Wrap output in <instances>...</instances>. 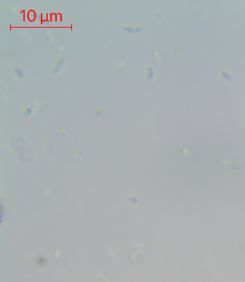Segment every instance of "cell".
<instances>
[{
	"label": "cell",
	"mask_w": 245,
	"mask_h": 282,
	"mask_svg": "<svg viewBox=\"0 0 245 282\" xmlns=\"http://www.w3.org/2000/svg\"><path fill=\"white\" fill-rule=\"evenodd\" d=\"M63 63H64V59H63V58H59L58 60V61L56 62V63H55L54 68H53V73L55 74H58L60 71V69L62 68Z\"/></svg>",
	"instance_id": "obj_1"
},
{
	"label": "cell",
	"mask_w": 245,
	"mask_h": 282,
	"mask_svg": "<svg viewBox=\"0 0 245 282\" xmlns=\"http://www.w3.org/2000/svg\"><path fill=\"white\" fill-rule=\"evenodd\" d=\"M14 71H15V74L17 75V76L19 77V78H25V73L21 70V69H19V68H17V67H15V69H14Z\"/></svg>",
	"instance_id": "obj_2"
},
{
	"label": "cell",
	"mask_w": 245,
	"mask_h": 282,
	"mask_svg": "<svg viewBox=\"0 0 245 282\" xmlns=\"http://www.w3.org/2000/svg\"><path fill=\"white\" fill-rule=\"evenodd\" d=\"M123 30L126 33H128L129 34H134L135 33V28L133 27H128V26H125L123 27Z\"/></svg>",
	"instance_id": "obj_3"
},
{
	"label": "cell",
	"mask_w": 245,
	"mask_h": 282,
	"mask_svg": "<svg viewBox=\"0 0 245 282\" xmlns=\"http://www.w3.org/2000/svg\"><path fill=\"white\" fill-rule=\"evenodd\" d=\"M23 113L25 116H30L33 114V110L29 107H24L23 108Z\"/></svg>",
	"instance_id": "obj_4"
},
{
	"label": "cell",
	"mask_w": 245,
	"mask_h": 282,
	"mask_svg": "<svg viewBox=\"0 0 245 282\" xmlns=\"http://www.w3.org/2000/svg\"><path fill=\"white\" fill-rule=\"evenodd\" d=\"M104 113H105V111H104V110L102 109V108H99V109H96V114L98 117H102V116H104Z\"/></svg>",
	"instance_id": "obj_5"
},
{
	"label": "cell",
	"mask_w": 245,
	"mask_h": 282,
	"mask_svg": "<svg viewBox=\"0 0 245 282\" xmlns=\"http://www.w3.org/2000/svg\"><path fill=\"white\" fill-rule=\"evenodd\" d=\"M152 74H153V73H152V69H151V68H149V69H148V77H149L150 79H151L152 78Z\"/></svg>",
	"instance_id": "obj_6"
},
{
	"label": "cell",
	"mask_w": 245,
	"mask_h": 282,
	"mask_svg": "<svg viewBox=\"0 0 245 282\" xmlns=\"http://www.w3.org/2000/svg\"><path fill=\"white\" fill-rule=\"evenodd\" d=\"M60 132H61V135L63 136H65L66 135V129L64 128H62L60 129Z\"/></svg>",
	"instance_id": "obj_7"
},
{
	"label": "cell",
	"mask_w": 245,
	"mask_h": 282,
	"mask_svg": "<svg viewBox=\"0 0 245 282\" xmlns=\"http://www.w3.org/2000/svg\"><path fill=\"white\" fill-rule=\"evenodd\" d=\"M35 17H36V19H41V15H40V14H39V13H36L35 14Z\"/></svg>",
	"instance_id": "obj_8"
},
{
	"label": "cell",
	"mask_w": 245,
	"mask_h": 282,
	"mask_svg": "<svg viewBox=\"0 0 245 282\" xmlns=\"http://www.w3.org/2000/svg\"><path fill=\"white\" fill-rule=\"evenodd\" d=\"M135 33H140L142 30L140 27H137L136 28H135Z\"/></svg>",
	"instance_id": "obj_9"
}]
</instances>
